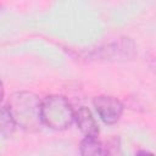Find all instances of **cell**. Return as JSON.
I'll use <instances>...</instances> for the list:
<instances>
[{
	"label": "cell",
	"mask_w": 156,
	"mask_h": 156,
	"mask_svg": "<svg viewBox=\"0 0 156 156\" xmlns=\"http://www.w3.org/2000/svg\"><path fill=\"white\" fill-rule=\"evenodd\" d=\"M7 108L17 126L35 132L40 129L43 122L41 102L37 95L28 91L13 93L7 102Z\"/></svg>",
	"instance_id": "6da1fadb"
},
{
	"label": "cell",
	"mask_w": 156,
	"mask_h": 156,
	"mask_svg": "<svg viewBox=\"0 0 156 156\" xmlns=\"http://www.w3.org/2000/svg\"><path fill=\"white\" fill-rule=\"evenodd\" d=\"M41 116L44 124L52 129H66L74 119V111L66 98L61 95L48 96L41 102Z\"/></svg>",
	"instance_id": "7a4b0ae2"
},
{
	"label": "cell",
	"mask_w": 156,
	"mask_h": 156,
	"mask_svg": "<svg viewBox=\"0 0 156 156\" xmlns=\"http://www.w3.org/2000/svg\"><path fill=\"white\" fill-rule=\"evenodd\" d=\"M134 55V44L128 38H122L99 48L93 49L87 57L95 61H117L126 60Z\"/></svg>",
	"instance_id": "3957f363"
},
{
	"label": "cell",
	"mask_w": 156,
	"mask_h": 156,
	"mask_svg": "<svg viewBox=\"0 0 156 156\" xmlns=\"http://www.w3.org/2000/svg\"><path fill=\"white\" fill-rule=\"evenodd\" d=\"M94 106L100 118L107 124H112L117 122L123 112L122 102L113 96H107V95L96 96L94 99Z\"/></svg>",
	"instance_id": "277c9868"
},
{
	"label": "cell",
	"mask_w": 156,
	"mask_h": 156,
	"mask_svg": "<svg viewBox=\"0 0 156 156\" xmlns=\"http://www.w3.org/2000/svg\"><path fill=\"white\" fill-rule=\"evenodd\" d=\"M74 119L79 127V129L87 135V136H96L99 133L98 124L91 116L90 111L87 107H79L77 111H74Z\"/></svg>",
	"instance_id": "5b68a950"
},
{
	"label": "cell",
	"mask_w": 156,
	"mask_h": 156,
	"mask_svg": "<svg viewBox=\"0 0 156 156\" xmlns=\"http://www.w3.org/2000/svg\"><path fill=\"white\" fill-rule=\"evenodd\" d=\"M107 150L104 149L102 144L95 136H87L80 143V154L85 156H98L106 154Z\"/></svg>",
	"instance_id": "8992f818"
},
{
	"label": "cell",
	"mask_w": 156,
	"mask_h": 156,
	"mask_svg": "<svg viewBox=\"0 0 156 156\" xmlns=\"http://www.w3.org/2000/svg\"><path fill=\"white\" fill-rule=\"evenodd\" d=\"M16 126L7 106L2 107V112H1V133L2 135L10 134L13 130V127Z\"/></svg>",
	"instance_id": "52a82bcc"
}]
</instances>
